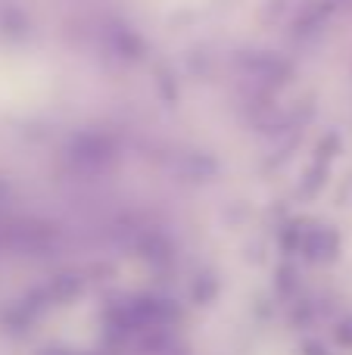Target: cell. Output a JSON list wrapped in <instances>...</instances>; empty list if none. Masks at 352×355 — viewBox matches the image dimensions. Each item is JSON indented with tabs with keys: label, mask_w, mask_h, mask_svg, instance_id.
Instances as JSON below:
<instances>
[{
	"label": "cell",
	"mask_w": 352,
	"mask_h": 355,
	"mask_svg": "<svg viewBox=\"0 0 352 355\" xmlns=\"http://www.w3.org/2000/svg\"><path fill=\"white\" fill-rule=\"evenodd\" d=\"M168 3H178V0H168ZM181 3H193V0H181Z\"/></svg>",
	"instance_id": "6da1fadb"
}]
</instances>
